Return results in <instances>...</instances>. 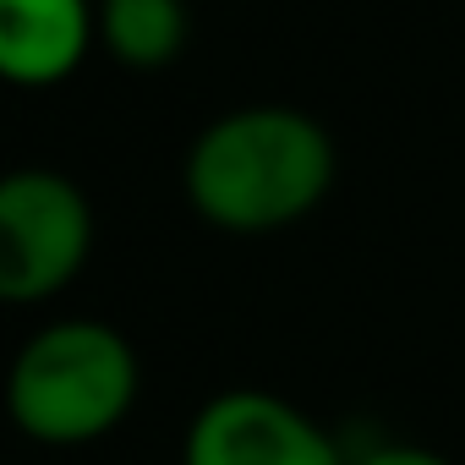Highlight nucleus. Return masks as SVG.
I'll return each mask as SVG.
<instances>
[{"label": "nucleus", "mask_w": 465, "mask_h": 465, "mask_svg": "<svg viewBox=\"0 0 465 465\" xmlns=\"http://www.w3.org/2000/svg\"><path fill=\"white\" fill-rule=\"evenodd\" d=\"M351 465H454V460L438 454V449H427V443H400V438H389V443H367L361 454H351Z\"/></svg>", "instance_id": "nucleus-7"}, {"label": "nucleus", "mask_w": 465, "mask_h": 465, "mask_svg": "<svg viewBox=\"0 0 465 465\" xmlns=\"http://www.w3.org/2000/svg\"><path fill=\"white\" fill-rule=\"evenodd\" d=\"M99 0H0V83L61 88L88 61Z\"/></svg>", "instance_id": "nucleus-5"}, {"label": "nucleus", "mask_w": 465, "mask_h": 465, "mask_svg": "<svg viewBox=\"0 0 465 465\" xmlns=\"http://www.w3.org/2000/svg\"><path fill=\"white\" fill-rule=\"evenodd\" d=\"M94 252L88 192L45 164L0 175V307L55 302Z\"/></svg>", "instance_id": "nucleus-3"}, {"label": "nucleus", "mask_w": 465, "mask_h": 465, "mask_svg": "<svg viewBox=\"0 0 465 465\" xmlns=\"http://www.w3.org/2000/svg\"><path fill=\"white\" fill-rule=\"evenodd\" d=\"M334 170L340 153L323 121L296 104H242L192 137L181 192L192 213L224 236H274L329 197Z\"/></svg>", "instance_id": "nucleus-1"}, {"label": "nucleus", "mask_w": 465, "mask_h": 465, "mask_svg": "<svg viewBox=\"0 0 465 465\" xmlns=\"http://www.w3.org/2000/svg\"><path fill=\"white\" fill-rule=\"evenodd\" d=\"M181 465H351V454L285 394L224 389L186 421Z\"/></svg>", "instance_id": "nucleus-4"}, {"label": "nucleus", "mask_w": 465, "mask_h": 465, "mask_svg": "<svg viewBox=\"0 0 465 465\" xmlns=\"http://www.w3.org/2000/svg\"><path fill=\"white\" fill-rule=\"evenodd\" d=\"M94 39L126 72H164L192 39V12L186 0H99Z\"/></svg>", "instance_id": "nucleus-6"}, {"label": "nucleus", "mask_w": 465, "mask_h": 465, "mask_svg": "<svg viewBox=\"0 0 465 465\" xmlns=\"http://www.w3.org/2000/svg\"><path fill=\"white\" fill-rule=\"evenodd\" d=\"M143 389L132 340L104 318H55L34 329L0 383L6 421L45 449H83L110 438Z\"/></svg>", "instance_id": "nucleus-2"}]
</instances>
